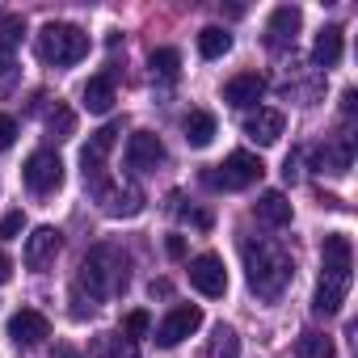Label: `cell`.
Listing matches in <instances>:
<instances>
[{
  "instance_id": "obj_2",
  "label": "cell",
  "mask_w": 358,
  "mask_h": 358,
  "mask_svg": "<svg viewBox=\"0 0 358 358\" xmlns=\"http://www.w3.org/2000/svg\"><path fill=\"white\" fill-rule=\"evenodd\" d=\"M245 278L262 299H278L295 278V262L278 241H245Z\"/></svg>"
},
{
  "instance_id": "obj_3",
  "label": "cell",
  "mask_w": 358,
  "mask_h": 358,
  "mask_svg": "<svg viewBox=\"0 0 358 358\" xmlns=\"http://www.w3.org/2000/svg\"><path fill=\"white\" fill-rule=\"evenodd\" d=\"M127 287V253L118 245H97L89 249V257L80 262V278H76V291L85 295L89 291V303L93 299H106L114 291Z\"/></svg>"
},
{
  "instance_id": "obj_14",
  "label": "cell",
  "mask_w": 358,
  "mask_h": 358,
  "mask_svg": "<svg viewBox=\"0 0 358 358\" xmlns=\"http://www.w3.org/2000/svg\"><path fill=\"white\" fill-rule=\"evenodd\" d=\"M97 199H101V211L114 215V220H135L143 211V194L135 186H106Z\"/></svg>"
},
{
  "instance_id": "obj_23",
  "label": "cell",
  "mask_w": 358,
  "mask_h": 358,
  "mask_svg": "<svg viewBox=\"0 0 358 358\" xmlns=\"http://www.w3.org/2000/svg\"><path fill=\"white\" fill-rule=\"evenodd\" d=\"M228 51H232V34H228V30L207 26V30L199 34V55H203V59H224Z\"/></svg>"
},
{
  "instance_id": "obj_31",
  "label": "cell",
  "mask_w": 358,
  "mask_h": 358,
  "mask_svg": "<svg viewBox=\"0 0 358 358\" xmlns=\"http://www.w3.org/2000/svg\"><path fill=\"white\" fill-rule=\"evenodd\" d=\"M13 80H17V64H13V55H0V93H9Z\"/></svg>"
},
{
  "instance_id": "obj_8",
  "label": "cell",
  "mask_w": 358,
  "mask_h": 358,
  "mask_svg": "<svg viewBox=\"0 0 358 358\" xmlns=\"http://www.w3.org/2000/svg\"><path fill=\"white\" fill-rule=\"evenodd\" d=\"M199 324H203V308H199V303H177V308L156 324V345H160V350L182 345Z\"/></svg>"
},
{
  "instance_id": "obj_29",
  "label": "cell",
  "mask_w": 358,
  "mask_h": 358,
  "mask_svg": "<svg viewBox=\"0 0 358 358\" xmlns=\"http://www.w3.org/2000/svg\"><path fill=\"white\" fill-rule=\"evenodd\" d=\"M47 127H51V135H55V139H68V135H72V127H76V118H72V110H55Z\"/></svg>"
},
{
  "instance_id": "obj_4",
  "label": "cell",
  "mask_w": 358,
  "mask_h": 358,
  "mask_svg": "<svg viewBox=\"0 0 358 358\" xmlns=\"http://www.w3.org/2000/svg\"><path fill=\"white\" fill-rule=\"evenodd\" d=\"M38 59L51 64V68H72L89 55V34L80 26H68V22H51L38 30Z\"/></svg>"
},
{
  "instance_id": "obj_21",
  "label": "cell",
  "mask_w": 358,
  "mask_h": 358,
  "mask_svg": "<svg viewBox=\"0 0 358 358\" xmlns=\"http://www.w3.org/2000/svg\"><path fill=\"white\" fill-rule=\"evenodd\" d=\"M350 156H354V148H350V135H345L341 143H333V148H320V152H316V169H320V173L341 177V173H350Z\"/></svg>"
},
{
  "instance_id": "obj_18",
  "label": "cell",
  "mask_w": 358,
  "mask_h": 358,
  "mask_svg": "<svg viewBox=\"0 0 358 358\" xmlns=\"http://www.w3.org/2000/svg\"><path fill=\"white\" fill-rule=\"evenodd\" d=\"M257 220L270 224V228H287V224H291V203H287V194H282V190H266V194L257 199Z\"/></svg>"
},
{
  "instance_id": "obj_9",
  "label": "cell",
  "mask_w": 358,
  "mask_h": 358,
  "mask_svg": "<svg viewBox=\"0 0 358 358\" xmlns=\"http://www.w3.org/2000/svg\"><path fill=\"white\" fill-rule=\"evenodd\" d=\"M190 282L207 295V299H220L228 291V270H224V257L220 253H199L190 262Z\"/></svg>"
},
{
  "instance_id": "obj_36",
  "label": "cell",
  "mask_w": 358,
  "mask_h": 358,
  "mask_svg": "<svg viewBox=\"0 0 358 358\" xmlns=\"http://www.w3.org/2000/svg\"><path fill=\"white\" fill-rule=\"evenodd\" d=\"M55 358H76V354H72L68 345H59V350H55Z\"/></svg>"
},
{
  "instance_id": "obj_30",
  "label": "cell",
  "mask_w": 358,
  "mask_h": 358,
  "mask_svg": "<svg viewBox=\"0 0 358 358\" xmlns=\"http://www.w3.org/2000/svg\"><path fill=\"white\" fill-rule=\"evenodd\" d=\"M22 228H26V215H22V211H9L5 220H0V236H5V241H13Z\"/></svg>"
},
{
  "instance_id": "obj_22",
  "label": "cell",
  "mask_w": 358,
  "mask_h": 358,
  "mask_svg": "<svg viewBox=\"0 0 358 358\" xmlns=\"http://www.w3.org/2000/svg\"><path fill=\"white\" fill-rule=\"evenodd\" d=\"M93 358H139L135 341L122 337V333H101L97 345H93Z\"/></svg>"
},
{
  "instance_id": "obj_27",
  "label": "cell",
  "mask_w": 358,
  "mask_h": 358,
  "mask_svg": "<svg viewBox=\"0 0 358 358\" xmlns=\"http://www.w3.org/2000/svg\"><path fill=\"white\" fill-rule=\"evenodd\" d=\"M17 43H22V17L0 13V55H13Z\"/></svg>"
},
{
  "instance_id": "obj_16",
  "label": "cell",
  "mask_w": 358,
  "mask_h": 358,
  "mask_svg": "<svg viewBox=\"0 0 358 358\" xmlns=\"http://www.w3.org/2000/svg\"><path fill=\"white\" fill-rule=\"evenodd\" d=\"M299 26H303V13H299L295 5H278V9L270 13V26H266L270 47H287V43H295Z\"/></svg>"
},
{
  "instance_id": "obj_20",
  "label": "cell",
  "mask_w": 358,
  "mask_h": 358,
  "mask_svg": "<svg viewBox=\"0 0 358 358\" xmlns=\"http://www.w3.org/2000/svg\"><path fill=\"white\" fill-rule=\"evenodd\" d=\"M312 59H316V68H337V64H341V30H337V26H324V30L316 34Z\"/></svg>"
},
{
  "instance_id": "obj_17",
  "label": "cell",
  "mask_w": 358,
  "mask_h": 358,
  "mask_svg": "<svg viewBox=\"0 0 358 358\" xmlns=\"http://www.w3.org/2000/svg\"><path fill=\"white\" fill-rule=\"evenodd\" d=\"M80 97H85V110H89V114H110V110H114V76H110V72L93 76Z\"/></svg>"
},
{
  "instance_id": "obj_24",
  "label": "cell",
  "mask_w": 358,
  "mask_h": 358,
  "mask_svg": "<svg viewBox=\"0 0 358 358\" xmlns=\"http://www.w3.org/2000/svg\"><path fill=\"white\" fill-rule=\"evenodd\" d=\"M207 358H241V337H236L232 324H215L211 345H207Z\"/></svg>"
},
{
  "instance_id": "obj_33",
  "label": "cell",
  "mask_w": 358,
  "mask_h": 358,
  "mask_svg": "<svg viewBox=\"0 0 358 358\" xmlns=\"http://www.w3.org/2000/svg\"><path fill=\"white\" fill-rule=\"evenodd\" d=\"M282 177H287V182H295V177H299V156H287V164H282Z\"/></svg>"
},
{
  "instance_id": "obj_26",
  "label": "cell",
  "mask_w": 358,
  "mask_h": 358,
  "mask_svg": "<svg viewBox=\"0 0 358 358\" xmlns=\"http://www.w3.org/2000/svg\"><path fill=\"white\" fill-rule=\"evenodd\" d=\"M152 76H160V80H177V72H182V55H177L173 47H160V51H152Z\"/></svg>"
},
{
  "instance_id": "obj_15",
  "label": "cell",
  "mask_w": 358,
  "mask_h": 358,
  "mask_svg": "<svg viewBox=\"0 0 358 358\" xmlns=\"http://www.w3.org/2000/svg\"><path fill=\"white\" fill-rule=\"evenodd\" d=\"M282 131H287L282 110H257V114H249V118H245V135H249L253 143H262V148L278 143V139H282Z\"/></svg>"
},
{
  "instance_id": "obj_6",
  "label": "cell",
  "mask_w": 358,
  "mask_h": 358,
  "mask_svg": "<svg viewBox=\"0 0 358 358\" xmlns=\"http://www.w3.org/2000/svg\"><path fill=\"white\" fill-rule=\"evenodd\" d=\"M22 182H26V190L30 194H55L59 186H64V160L55 156V152H34L26 164H22Z\"/></svg>"
},
{
  "instance_id": "obj_25",
  "label": "cell",
  "mask_w": 358,
  "mask_h": 358,
  "mask_svg": "<svg viewBox=\"0 0 358 358\" xmlns=\"http://www.w3.org/2000/svg\"><path fill=\"white\" fill-rule=\"evenodd\" d=\"M295 358H333V337L329 333H303L295 345Z\"/></svg>"
},
{
  "instance_id": "obj_1",
  "label": "cell",
  "mask_w": 358,
  "mask_h": 358,
  "mask_svg": "<svg viewBox=\"0 0 358 358\" xmlns=\"http://www.w3.org/2000/svg\"><path fill=\"white\" fill-rule=\"evenodd\" d=\"M354 270V245L345 232H329L324 236V249H320V282H316V316H337L341 303H345V291H350V274Z\"/></svg>"
},
{
  "instance_id": "obj_10",
  "label": "cell",
  "mask_w": 358,
  "mask_h": 358,
  "mask_svg": "<svg viewBox=\"0 0 358 358\" xmlns=\"http://www.w3.org/2000/svg\"><path fill=\"white\" fill-rule=\"evenodd\" d=\"M9 337H13V345L34 350L38 341H47V337H51V320H47L38 308H22V312H13V316H9Z\"/></svg>"
},
{
  "instance_id": "obj_13",
  "label": "cell",
  "mask_w": 358,
  "mask_h": 358,
  "mask_svg": "<svg viewBox=\"0 0 358 358\" xmlns=\"http://www.w3.org/2000/svg\"><path fill=\"white\" fill-rule=\"evenodd\" d=\"M266 97V76L262 72H236L228 85H224V101L236 106V110H249Z\"/></svg>"
},
{
  "instance_id": "obj_32",
  "label": "cell",
  "mask_w": 358,
  "mask_h": 358,
  "mask_svg": "<svg viewBox=\"0 0 358 358\" xmlns=\"http://www.w3.org/2000/svg\"><path fill=\"white\" fill-rule=\"evenodd\" d=\"M13 139H17V122H13V114H0V152L13 148Z\"/></svg>"
},
{
  "instance_id": "obj_5",
  "label": "cell",
  "mask_w": 358,
  "mask_h": 358,
  "mask_svg": "<svg viewBox=\"0 0 358 358\" xmlns=\"http://www.w3.org/2000/svg\"><path fill=\"white\" fill-rule=\"evenodd\" d=\"M262 173H266V164L253 152H232L220 169L203 173V182L215 186V190H249L253 182H262Z\"/></svg>"
},
{
  "instance_id": "obj_34",
  "label": "cell",
  "mask_w": 358,
  "mask_h": 358,
  "mask_svg": "<svg viewBox=\"0 0 358 358\" xmlns=\"http://www.w3.org/2000/svg\"><path fill=\"white\" fill-rule=\"evenodd\" d=\"M169 257H186V241L182 236H169Z\"/></svg>"
},
{
  "instance_id": "obj_35",
  "label": "cell",
  "mask_w": 358,
  "mask_h": 358,
  "mask_svg": "<svg viewBox=\"0 0 358 358\" xmlns=\"http://www.w3.org/2000/svg\"><path fill=\"white\" fill-rule=\"evenodd\" d=\"M9 278H13V262H9V257H5V253H0V287H5V282H9Z\"/></svg>"
},
{
  "instance_id": "obj_7",
  "label": "cell",
  "mask_w": 358,
  "mask_h": 358,
  "mask_svg": "<svg viewBox=\"0 0 358 358\" xmlns=\"http://www.w3.org/2000/svg\"><path fill=\"white\" fill-rule=\"evenodd\" d=\"M114 139H118V127L110 122V127L93 131V135H89V143H85V152H80V164H85V186H93L97 194L106 190V156H110Z\"/></svg>"
},
{
  "instance_id": "obj_11",
  "label": "cell",
  "mask_w": 358,
  "mask_h": 358,
  "mask_svg": "<svg viewBox=\"0 0 358 358\" xmlns=\"http://www.w3.org/2000/svg\"><path fill=\"white\" fill-rule=\"evenodd\" d=\"M160 164H164V143H160V135L135 131V135L127 139V169L152 173V169H160Z\"/></svg>"
},
{
  "instance_id": "obj_12",
  "label": "cell",
  "mask_w": 358,
  "mask_h": 358,
  "mask_svg": "<svg viewBox=\"0 0 358 358\" xmlns=\"http://www.w3.org/2000/svg\"><path fill=\"white\" fill-rule=\"evenodd\" d=\"M59 249H64V236H59V228H34L30 236H26V266L30 270H47L55 257H59Z\"/></svg>"
},
{
  "instance_id": "obj_19",
  "label": "cell",
  "mask_w": 358,
  "mask_h": 358,
  "mask_svg": "<svg viewBox=\"0 0 358 358\" xmlns=\"http://www.w3.org/2000/svg\"><path fill=\"white\" fill-rule=\"evenodd\" d=\"M182 131H186V143L190 148H207L215 139V114L211 110H190L186 122H182Z\"/></svg>"
},
{
  "instance_id": "obj_28",
  "label": "cell",
  "mask_w": 358,
  "mask_h": 358,
  "mask_svg": "<svg viewBox=\"0 0 358 358\" xmlns=\"http://www.w3.org/2000/svg\"><path fill=\"white\" fill-rule=\"evenodd\" d=\"M148 324H152V316H148L143 308H135V312H127V320H122V329H127L122 337H131V341H135V337H143V333H148Z\"/></svg>"
}]
</instances>
